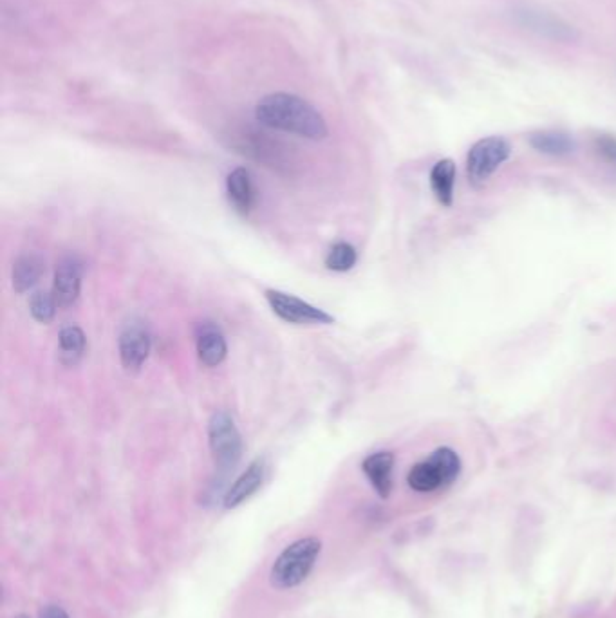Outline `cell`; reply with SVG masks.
<instances>
[{
    "instance_id": "obj_1",
    "label": "cell",
    "mask_w": 616,
    "mask_h": 618,
    "mask_svg": "<svg viewBox=\"0 0 616 618\" xmlns=\"http://www.w3.org/2000/svg\"><path fill=\"white\" fill-rule=\"evenodd\" d=\"M255 118L268 129L295 134L306 140H324L327 136L324 116L311 103L295 94L264 96L255 107Z\"/></svg>"
},
{
    "instance_id": "obj_2",
    "label": "cell",
    "mask_w": 616,
    "mask_h": 618,
    "mask_svg": "<svg viewBox=\"0 0 616 618\" xmlns=\"http://www.w3.org/2000/svg\"><path fill=\"white\" fill-rule=\"evenodd\" d=\"M320 555V541L306 537L290 544L271 568V584L279 590L295 588L308 579Z\"/></svg>"
},
{
    "instance_id": "obj_3",
    "label": "cell",
    "mask_w": 616,
    "mask_h": 618,
    "mask_svg": "<svg viewBox=\"0 0 616 618\" xmlns=\"http://www.w3.org/2000/svg\"><path fill=\"white\" fill-rule=\"evenodd\" d=\"M461 458L456 450L441 447L434 450L429 458L412 467L407 483L414 492L430 494L441 488L450 487L461 474Z\"/></svg>"
},
{
    "instance_id": "obj_4",
    "label": "cell",
    "mask_w": 616,
    "mask_h": 618,
    "mask_svg": "<svg viewBox=\"0 0 616 618\" xmlns=\"http://www.w3.org/2000/svg\"><path fill=\"white\" fill-rule=\"evenodd\" d=\"M208 443L219 470L228 472L237 467L243 456V438L228 412H215L208 423Z\"/></svg>"
},
{
    "instance_id": "obj_5",
    "label": "cell",
    "mask_w": 616,
    "mask_h": 618,
    "mask_svg": "<svg viewBox=\"0 0 616 618\" xmlns=\"http://www.w3.org/2000/svg\"><path fill=\"white\" fill-rule=\"evenodd\" d=\"M510 154H512L510 143L499 136H490L477 141L468 152V181L474 187H483L486 181L503 167V163L508 161Z\"/></svg>"
},
{
    "instance_id": "obj_6",
    "label": "cell",
    "mask_w": 616,
    "mask_h": 618,
    "mask_svg": "<svg viewBox=\"0 0 616 618\" xmlns=\"http://www.w3.org/2000/svg\"><path fill=\"white\" fill-rule=\"evenodd\" d=\"M266 300L279 319L288 324L297 326H329L335 324V317H331L324 309L309 304L290 293L279 290L266 291Z\"/></svg>"
},
{
    "instance_id": "obj_7",
    "label": "cell",
    "mask_w": 616,
    "mask_h": 618,
    "mask_svg": "<svg viewBox=\"0 0 616 618\" xmlns=\"http://www.w3.org/2000/svg\"><path fill=\"white\" fill-rule=\"evenodd\" d=\"M514 19L521 28L528 29V31L535 33V35L548 38V40H553V42L571 44V42L579 40V31L573 28L570 22L560 19V17L553 15L550 11L524 6V8L515 10Z\"/></svg>"
},
{
    "instance_id": "obj_8",
    "label": "cell",
    "mask_w": 616,
    "mask_h": 618,
    "mask_svg": "<svg viewBox=\"0 0 616 618\" xmlns=\"http://www.w3.org/2000/svg\"><path fill=\"white\" fill-rule=\"evenodd\" d=\"M150 347H152V335L149 326L140 319L127 322L123 326L118 342L123 369L127 373H138L149 358Z\"/></svg>"
},
{
    "instance_id": "obj_9",
    "label": "cell",
    "mask_w": 616,
    "mask_h": 618,
    "mask_svg": "<svg viewBox=\"0 0 616 618\" xmlns=\"http://www.w3.org/2000/svg\"><path fill=\"white\" fill-rule=\"evenodd\" d=\"M84 264L76 255H67L56 266L53 295L58 308H71L80 297Z\"/></svg>"
},
{
    "instance_id": "obj_10",
    "label": "cell",
    "mask_w": 616,
    "mask_h": 618,
    "mask_svg": "<svg viewBox=\"0 0 616 618\" xmlns=\"http://www.w3.org/2000/svg\"><path fill=\"white\" fill-rule=\"evenodd\" d=\"M264 478H266V461L261 458L255 459L226 492L224 506L235 508V506L243 505L246 499H250L262 487Z\"/></svg>"
},
{
    "instance_id": "obj_11",
    "label": "cell",
    "mask_w": 616,
    "mask_h": 618,
    "mask_svg": "<svg viewBox=\"0 0 616 618\" xmlns=\"http://www.w3.org/2000/svg\"><path fill=\"white\" fill-rule=\"evenodd\" d=\"M197 356L206 367H217L223 364L228 346L221 333V329L212 322H205L197 328L196 335Z\"/></svg>"
},
{
    "instance_id": "obj_12",
    "label": "cell",
    "mask_w": 616,
    "mask_h": 618,
    "mask_svg": "<svg viewBox=\"0 0 616 618\" xmlns=\"http://www.w3.org/2000/svg\"><path fill=\"white\" fill-rule=\"evenodd\" d=\"M226 194L241 216H248L255 206V185L250 170L239 167L226 178Z\"/></svg>"
},
{
    "instance_id": "obj_13",
    "label": "cell",
    "mask_w": 616,
    "mask_h": 618,
    "mask_svg": "<svg viewBox=\"0 0 616 618\" xmlns=\"http://www.w3.org/2000/svg\"><path fill=\"white\" fill-rule=\"evenodd\" d=\"M364 474L373 485L378 496L387 499L392 492V470H394V454L392 452H374L362 463Z\"/></svg>"
},
{
    "instance_id": "obj_14",
    "label": "cell",
    "mask_w": 616,
    "mask_h": 618,
    "mask_svg": "<svg viewBox=\"0 0 616 618\" xmlns=\"http://www.w3.org/2000/svg\"><path fill=\"white\" fill-rule=\"evenodd\" d=\"M456 172V163L452 160L438 161L430 170V187L443 206H452L454 203Z\"/></svg>"
},
{
    "instance_id": "obj_15",
    "label": "cell",
    "mask_w": 616,
    "mask_h": 618,
    "mask_svg": "<svg viewBox=\"0 0 616 618\" xmlns=\"http://www.w3.org/2000/svg\"><path fill=\"white\" fill-rule=\"evenodd\" d=\"M44 273V261L35 253H24L13 264V288L19 293H26L37 286Z\"/></svg>"
},
{
    "instance_id": "obj_16",
    "label": "cell",
    "mask_w": 616,
    "mask_h": 618,
    "mask_svg": "<svg viewBox=\"0 0 616 618\" xmlns=\"http://www.w3.org/2000/svg\"><path fill=\"white\" fill-rule=\"evenodd\" d=\"M239 149H243L244 154H250L255 160L264 161L270 167H277L282 163L279 141L266 138V134L253 132L250 136L239 138Z\"/></svg>"
},
{
    "instance_id": "obj_17",
    "label": "cell",
    "mask_w": 616,
    "mask_h": 618,
    "mask_svg": "<svg viewBox=\"0 0 616 618\" xmlns=\"http://www.w3.org/2000/svg\"><path fill=\"white\" fill-rule=\"evenodd\" d=\"M530 145L541 154L548 156H568L575 150V140L568 132L539 131L530 136Z\"/></svg>"
},
{
    "instance_id": "obj_18",
    "label": "cell",
    "mask_w": 616,
    "mask_h": 618,
    "mask_svg": "<svg viewBox=\"0 0 616 618\" xmlns=\"http://www.w3.org/2000/svg\"><path fill=\"white\" fill-rule=\"evenodd\" d=\"M60 358L67 366H75L85 353V333L78 326H67L60 331Z\"/></svg>"
},
{
    "instance_id": "obj_19",
    "label": "cell",
    "mask_w": 616,
    "mask_h": 618,
    "mask_svg": "<svg viewBox=\"0 0 616 618\" xmlns=\"http://www.w3.org/2000/svg\"><path fill=\"white\" fill-rule=\"evenodd\" d=\"M356 261H358V253H356L355 246L344 243V241L333 244L326 255V266L333 272H349L355 268Z\"/></svg>"
},
{
    "instance_id": "obj_20",
    "label": "cell",
    "mask_w": 616,
    "mask_h": 618,
    "mask_svg": "<svg viewBox=\"0 0 616 618\" xmlns=\"http://www.w3.org/2000/svg\"><path fill=\"white\" fill-rule=\"evenodd\" d=\"M56 309H58V304H56L53 293L37 291V293L31 295L29 311H31V317L40 324H49L51 320L55 319Z\"/></svg>"
},
{
    "instance_id": "obj_21",
    "label": "cell",
    "mask_w": 616,
    "mask_h": 618,
    "mask_svg": "<svg viewBox=\"0 0 616 618\" xmlns=\"http://www.w3.org/2000/svg\"><path fill=\"white\" fill-rule=\"evenodd\" d=\"M593 149L600 156V160L616 167V136L613 134H598L593 140Z\"/></svg>"
},
{
    "instance_id": "obj_22",
    "label": "cell",
    "mask_w": 616,
    "mask_h": 618,
    "mask_svg": "<svg viewBox=\"0 0 616 618\" xmlns=\"http://www.w3.org/2000/svg\"><path fill=\"white\" fill-rule=\"evenodd\" d=\"M38 618H69L66 609L60 608V606H46V608L40 609V615Z\"/></svg>"
},
{
    "instance_id": "obj_23",
    "label": "cell",
    "mask_w": 616,
    "mask_h": 618,
    "mask_svg": "<svg viewBox=\"0 0 616 618\" xmlns=\"http://www.w3.org/2000/svg\"><path fill=\"white\" fill-rule=\"evenodd\" d=\"M17 618H28V617H24V615H20V617H17Z\"/></svg>"
}]
</instances>
